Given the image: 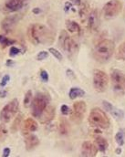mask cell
Wrapping results in <instances>:
<instances>
[{
    "mask_svg": "<svg viewBox=\"0 0 125 157\" xmlns=\"http://www.w3.org/2000/svg\"><path fill=\"white\" fill-rule=\"evenodd\" d=\"M27 36L33 45H51L55 40L54 33L40 23L31 24L27 30Z\"/></svg>",
    "mask_w": 125,
    "mask_h": 157,
    "instance_id": "1",
    "label": "cell"
},
{
    "mask_svg": "<svg viewBox=\"0 0 125 157\" xmlns=\"http://www.w3.org/2000/svg\"><path fill=\"white\" fill-rule=\"evenodd\" d=\"M115 50V44L111 39H103L100 41L93 49V57L99 62L108 61L113 55Z\"/></svg>",
    "mask_w": 125,
    "mask_h": 157,
    "instance_id": "2",
    "label": "cell"
},
{
    "mask_svg": "<svg viewBox=\"0 0 125 157\" xmlns=\"http://www.w3.org/2000/svg\"><path fill=\"white\" fill-rule=\"evenodd\" d=\"M88 121L90 126L98 129H108L111 125L110 119L105 113V112L97 107L93 108L90 111Z\"/></svg>",
    "mask_w": 125,
    "mask_h": 157,
    "instance_id": "3",
    "label": "cell"
},
{
    "mask_svg": "<svg viewBox=\"0 0 125 157\" xmlns=\"http://www.w3.org/2000/svg\"><path fill=\"white\" fill-rule=\"evenodd\" d=\"M50 102V96L47 93H43V92H39L33 97L30 108H31V115L34 118L40 117L42 113L44 110L49 105Z\"/></svg>",
    "mask_w": 125,
    "mask_h": 157,
    "instance_id": "4",
    "label": "cell"
},
{
    "mask_svg": "<svg viewBox=\"0 0 125 157\" xmlns=\"http://www.w3.org/2000/svg\"><path fill=\"white\" fill-rule=\"evenodd\" d=\"M59 46L70 57L74 55L79 49V46L77 44V42L70 36V34L66 30H61L59 33Z\"/></svg>",
    "mask_w": 125,
    "mask_h": 157,
    "instance_id": "5",
    "label": "cell"
},
{
    "mask_svg": "<svg viewBox=\"0 0 125 157\" xmlns=\"http://www.w3.org/2000/svg\"><path fill=\"white\" fill-rule=\"evenodd\" d=\"M18 109L19 103L17 99H14L11 101H9L6 105L3 107V109L0 112V121H2L3 123L9 122L17 113Z\"/></svg>",
    "mask_w": 125,
    "mask_h": 157,
    "instance_id": "6",
    "label": "cell"
},
{
    "mask_svg": "<svg viewBox=\"0 0 125 157\" xmlns=\"http://www.w3.org/2000/svg\"><path fill=\"white\" fill-rule=\"evenodd\" d=\"M111 82L112 90L119 95L125 94V76L120 70H113L111 72Z\"/></svg>",
    "mask_w": 125,
    "mask_h": 157,
    "instance_id": "7",
    "label": "cell"
},
{
    "mask_svg": "<svg viewBox=\"0 0 125 157\" xmlns=\"http://www.w3.org/2000/svg\"><path fill=\"white\" fill-rule=\"evenodd\" d=\"M93 87L99 93L105 92L109 85L108 75L100 70H95L93 72Z\"/></svg>",
    "mask_w": 125,
    "mask_h": 157,
    "instance_id": "8",
    "label": "cell"
},
{
    "mask_svg": "<svg viewBox=\"0 0 125 157\" xmlns=\"http://www.w3.org/2000/svg\"><path fill=\"white\" fill-rule=\"evenodd\" d=\"M122 8L123 4L120 0H110L104 5L102 8V13L105 18L111 19L116 17L121 13Z\"/></svg>",
    "mask_w": 125,
    "mask_h": 157,
    "instance_id": "9",
    "label": "cell"
},
{
    "mask_svg": "<svg viewBox=\"0 0 125 157\" xmlns=\"http://www.w3.org/2000/svg\"><path fill=\"white\" fill-rule=\"evenodd\" d=\"M87 112V104L83 101H76L73 104L72 110L70 113V120L77 123L80 124L82 121H83L84 115Z\"/></svg>",
    "mask_w": 125,
    "mask_h": 157,
    "instance_id": "10",
    "label": "cell"
},
{
    "mask_svg": "<svg viewBox=\"0 0 125 157\" xmlns=\"http://www.w3.org/2000/svg\"><path fill=\"white\" fill-rule=\"evenodd\" d=\"M20 19H21V17L19 15H17V14L7 16L1 22V29H2V30L6 32V33L12 31V29L16 27V25L19 22Z\"/></svg>",
    "mask_w": 125,
    "mask_h": 157,
    "instance_id": "11",
    "label": "cell"
},
{
    "mask_svg": "<svg viewBox=\"0 0 125 157\" xmlns=\"http://www.w3.org/2000/svg\"><path fill=\"white\" fill-rule=\"evenodd\" d=\"M29 0H6L4 6L6 13H13L19 11Z\"/></svg>",
    "mask_w": 125,
    "mask_h": 157,
    "instance_id": "12",
    "label": "cell"
},
{
    "mask_svg": "<svg viewBox=\"0 0 125 157\" xmlns=\"http://www.w3.org/2000/svg\"><path fill=\"white\" fill-rule=\"evenodd\" d=\"M87 24H88V29L89 31H96L99 29L100 26V16L98 9H93L90 11L88 19H87Z\"/></svg>",
    "mask_w": 125,
    "mask_h": 157,
    "instance_id": "13",
    "label": "cell"
},
{
    "mask_svg": "<svg viewBox=\"0 0 125 157\" xmlns=\"http://www.w3.org/2000/svg\"><path fill=\"white\" fill-rule=\"evenodd\" d=\"M39 128V124L38 122L32 119V118H28L27 120H25L22 123H21V132L23 135H28L33 132H36Z\"/></svg>",
    "mask_w": 125,
    "mask_h": 157,
    "instance_id": "14",
    "label": "cell"
},
{
    "mask_svg": "<svg viewBox=\"0 0 125 157\" xmlns=\"http://www.w3.org/2000/svg\"><path fill=\"white\" fill-rule=\"evenodd\" d=\"M81 155L85 157H94L97 155V153L99 152L96 145L92 144L91 142L86 141L81 145Z\"/></svg>",
    "mask_w": 125,
    "mask_h": 157,
    "instance_id": "15",
    "label": "cell"
},
{
    "mask_svg": "<svg viewBox=\"0 0 125 157\" xmlns=\"http://www.w3.org/2000/svg\"><path fill=\"white\" fill-rule=\"evenodd\" d=\"M102 104H103L104 109H105L108 113H111L113 117L115 118V119L121 121V120H123V119L124 118V113H123L122 110H120V109L114 107V106H113L112 103H110L109 101H102Z\"/></svg>",
    "mask_w": 125,
    "mask_h": 157,
    "instance_id": "16",
    "label": "cell"
},
{
    "mask_svg": "<svg viewBox=\"0 0 125 157\" xmlns=\"http://www.w3.org/2000/svg\"><path fill=\"white\" fill-rule=\"evenodd\" d=\"M55 113H56V110L55 107L52 105H48L44 112L42 113V114L40 115V117L39 118L40 121L41 122L42 124H47L48 122H50L54 117H55Z\"/></svg>",
    "mask_w": 125,
    "mask_h": 157,
    "instance_id": "17",
    "label": "cell"
},
{
    "mask_svg": "<svg viewBox=\"0 0 125 157\" xmlns=\"http://www.w3.org/2000/svg\"><path fill=\"white\" fill-rule=\"evenodd\" d=\"M24 142H25L26 149L28 151H32L36 149L40 145V143L38 136H36L35 134H30V133L26 135Z\"/></svg>",
    "mask_w": 125,
    "mask_h": 157,
    "instance_id": "18",
    "label": "cell"
},
{
    "mask_svg": "<svg viewBox=\"0 0 125 157\" xmlns=\"http://www.w3.org/2000/svg\"><path fill=\"white\" fill-rule=\"evenodd\" d=\"M80 10H79V15H80V18L82 22H86L88 19V17L90 13V6L89 4L87 1H84L83 3H81V5L80 6Z\"/></svg>",
    "mask_w": 125,
    "mask_h": 157,
    "instance_id": "19",
    "label": "cell"
},
{
    "mask_svg": "<svg viewBox=\"0 0 125 157\" xmlns=\"http://www.w3.org/2000/svg\"><path fill=\"white\" fill-rule=\"evenodd\" d=\"M94 144L96 145L98 151L101 152V153H105L106 150L108 149V142L107 140L100 136V135H98L95 137V140H94Z\"/></svg>",
    "mask_w": 125,
    "mask_h": 157,
    "instance_id": "20",
    "label": "cell"
},
{
    "mask_svg": "<svg viewBox=\"0 0 125 157\" xmlns=\"http://www.w3.org/2000/svg\"><path fill=\"white\" fill-rule=\"evenodd\" d=\"M70 122L65 117H60L59 121V132L61 135H67L70 132Z\"/></svg>",
    "mask_w": 125,
    "mask_h": 157,
    "instance_id": "21",
    "label": "cell"
},
{
    "mask_svg": "<svg viewBox=\"0 0 125 157\" xmlns=\"http://www.w3.org/2000/svg\"><path fill=\"white\" fill-rule=\"evenodd\" d=\"M66 28L67 29L69 30V32L70 33H73V34H80L81 31V29L80 27V25L76 22V21H73V20H66Z\"/></svg>",
    "mask_w": 125,
    "mask_h": 157,
    "instance_id": "22",
    "label": "cell"
},
{
    "mask_svg": "<svg viewBox=\"0 0 125 157\" xmlns=\"http://www.w3.org/2000/svg\"><path fill=\"white\" fill-rule=\"evenodd\" d=\"M85 95V91L83 90H81V88H77V87H73L70 90L69 92V96L70 100H76L78 98H82Z\"/></svg>",
    "mask_w": 125,
    "mask_h": 157,
    "instance_id": "23",
    "label": "cell"
},
{
    "mask_svg": "<svg viewBox=\"0 0 125 157\" xmlns=\"http://www.w3.org/2000/svg\"><path fill=\"white\" fill-rule=\"evenodd\" d=\"M22 120H23V115L21 113L17 114V116L14 120L12 126H11V131L12 132H17L18 131V129L21 127V123H22Z\"/></svg>",
    "mask_w": 125,
    "mask_h": 157,
    "instance_id": "24",
    "label": "cell"
},
{
    "mask_svg": "<svg viewBox=\"0 0 125 157\" xmlns=\"http://www.w3.org/2000/svg\"><path fill=\"white\" fill-rule=\"evenodd\" d=\"M115 58L118 60H123L125 61V42L122 43L119 48L116 50L115 53Z\"/></svg>",
    "mask_w": 125,
    "mask_h": 157,
    "instance_id": "25",
    "label": "cell"
},
{
    "mask_svg": "<svg viewBox=\"0 0 125 157\" xmlns=\"http://www.w3.org/2000/svg\"><path fill=\"white\" fill-rule=\"evenodd\" d=\"M32 100H33L32 91H31V90L27 91V93L25 94V97H24V101H23L24 107H25V108H28V107H30L31 102H32Z\"/></svg>",
    "mask_w": 125,
    "mask_h": 157,
    "instance_id": "26",
    "label": "cell"
},
{
    "mask_svg": "<svg viewBox=\"0 0 125 157\" xmlns=\"http://www.w3.org/2000/svg\"><path fill=\"white\" fill-rule=\"evenodd\" d=\"M7 135H8V130L6 126L4 123H1L0 124V143L5 142Z\"/></svg>",
    "mask_w": 125,
    "mask_h": 157,
    "instance_id": "27",
    "label": "cell"
},
{
    "mask_svg": "<svg viewBox=\"0 0 125 157\" xmlns=\"http://www.w3.org/2000/svg\"><path fill=\"white\" fill-rule=\"evenodd\" d=\"M14 43H16V40L11 39H8L3 35H0V45L3 47V48H6L7 46H11L13 45Z\"/></svg>",
    "mask_w": 125,
    "mask_h": 157,
    "instance_id": "28",
    "label": "cell"
},
{
    "mask_svg": "<svg viewBox=\"0 0 125 157\" xmlns=\"http://www.w3.org/2000/svg\"><path fill=\"white\" fill-rule=\"evenodd\" d=\"M124 140H125V136H124V132L120 131L116 133L115 135V141L116 143L118 144V145L120 146H123L124 144Z\"/></svg>",
    "mask_w": 125,
    "mask_h": 157,
    "instance_id": "29",
    "label": "cell"
},
{
    "mask_svg": "<svg viewBox=\"0 0 125 157\" xmlns=\"http://www.w3.org/2000/svg\"><path fill=\"white\" fill-rule=\"evenodd\" d=\"M48 51H49V52L58 59V60H59V61L62 60L63 56H62V54L60 53V51H59L58 49H56V48H48Z\"/></svg>",
    "mask_w": 125,
    "mask_h": 157,
    "instance_id": "30",
    "label": "cell"
},
{
    "mask_svg": "<svg viewBox=\"0 0 125 157\" xmlns=\"http://www.w3.org/2000/svg\"><path fill=\"white\" fill-rule=\"evenodd\" d=\"M47 57H48V52H47V51H45V50H42V51H40V52L37 55V60L41 61V60L46 59Z\"/></svg>",
    "mask_w": 125,
    "mask_h": 157,
    "instance_id": "31",
    "label": "cell"
},
{
    "mask_svg": "<svg viewBox=\"0 0 125 157\" xmlns=\"http://www.w3.org/2000/svg\"><path fill=\"white\" fill-rule=\"evenodd\" d=\"M20 53V49L18 48H17V47H15V46H12L11 48H10V51H9V57H15V56H17V55H18Z\"/></svg>",
    "mask_w": 125,
    "mask_h": 157,
    "instance_id": "32",
    "label": "cell"
},
{
    "mask_svg": "<svg viewBox=\"0 0 125 157\" xmlns=\"http://www.w3.org/2000/svg\"><path fill=\"white\" fill-rule=\"evenodd\" d=\"M60 111H61V113H62L64 116H66V115H70V112H71V110L70 109V107H69L68 105H66V104L61 105V107H60Z\"/></svg>",
    "mask_w": 125,
    "mask_h": 157,
    "instance_id": "33",
    "label": "cell"
},
{
    "mask_svg": "<svg viewBox=\"0 0 125 157\" xmlns=\"http://www.w3.org/2000/svg\"><path fill=\"white\" fill-rule=\"evenodd\" d=\"M40 78H41L42 81L47 82L48 81V73L46 71L42 70L41 71H40Z\"/></svg>",
    "mask_w": 125,
    "mask_h": 157,
    "instance_id": "34",
    "label": "cell"
},
{
    "mask_svg": "<svg viewBox=\"0 0 125 157\" xmlns=\"http://www.w3.org/2000/svg\"><path fill=\"white\" fill-rule=\"evenodd\" d=\"M10 80V77H9V75H5L3 78H2V81H1V83H0V86L1 87H5L6 84H7V82Z\"/></svg>",
    "mask_w": 125,
    "mask_h": 157,
    "instance_id": "35",
    "label": "cell"
},
{
    "mask_svg": "<svg viewBox=\"0 0 125 157\" xmlns=\"http://www.w3.org/2000/svg\"><path fill=\"white\" fill-rule=\"evenodd\" d=\"M71 8H72V4L70 1L66 2L65 3V12H69Z\"/></svg>",
    "mask_w": 125,
    "mask_h": 157,
    "instance_id": "36",
    "label": "cell"
},
{
    "mask_svg": "<svg viewBox=\"0 0 125 157\" xmlns=\"http://www.w3.org/2000/svg\"><path fill=\"white\" fill-rule=\"evenodd\" d=\"M10 155V149L9 148H5L4 151H3V155L2 156L3 157H8Z\"/></svg>",
    "mask_w": 125,
    "mask_h": 157,
    "instance_id": "37",
    "label": "cell"
},
{
    "mask_svg": "<svg viewBox=\"0 0 125 157\" xmlns=\"http://www.w3.org/2000/svg\"><path fill=\"white\" fill-rule=\"evenodd\" d=\"M70 2L76 6H80L81 5V0H70Z\"/></svg>",
    "mask_w": 125,
    "mask_h": 157,
    "instance_id": "38",
    "label": "cell"
},
{
    "mask_svg": "<svg viewBox=\"0 0 125 157\" xmlns=\"http://www.w3.org/2000/svg\"><path fill=\"white\" fill-rule=\"evenodd\" d=\"M67 75H68L69 77H70V78H71V77H72V78H75L74 72H73L71 70H70V69H69V70H67Z\"/></svg>",
    "mask_w": 125,
    "mask_h": 157,
    "instance_id": "39",
    "label": "cell"
},
{
    "mask_svg": "<svg viewBox=\"0 0 125 157\" xmlns=\"http://www.w3.org/2000/svg\"><path fill=\"white\" fill-rule=\"evenodd\" d=\"M32 12L34 13V15H39L40 13H41V9L39 8V7H35V8L32 10Z\"/></svg>",
    "mask_w": 125,
    "mask_h": 157,
    "instance_id": "40",
    "label": "cell"
},
{
    "mask_svg": "<svg viewBox=\"0 0 125 157\" xmlns=\"http://www.w3.org/2000/svg\"><path fill=\"white\" fill-rule=\"evenodd\" d=\"M6 96V90H0V98H5Z\"/></svg>",
    "mask_w": 125,
    "mask_h": 157,
    "instance_id": "41",
    "label": "cell"
},
{
    "mask_svg": "<svg viewBox=\"0 0 125 157\" xmlns=\"http://www.w3.org/2000/svg\"><path fill=\"white\" fill-rule=\"evenodd\" d=\"M14 61L13 60H11V59H8L7 61H6V66H8V67H11L12 65H14Z\"/></svg>",
    "mask_w": 125,
    "mask_h": 157,
    "instance_id": "42",
    "label": "cell"
},
{
    "mask_svg": "<svg viewBox=\"0 0 125 157\" xmlns=\"http://www.w3.org/2000/svg\"><path fill=\"white\" fill-rule=\"evenodd\" d=\"M116 152H117V154H118V155H120V154H121V152H122V149H121V148H119V149H117V150H116Z\"/></svg>",
    "mask_w": 125,
    "mask_h": 157,
    "instance_id": "43",
    "label": "cell"
},
{
    "mask_svg": "<svg viewBox=\"0 0 125 157\" xmlns=\"http://www.w3.org/2000/svg\"><path fill=\"white\" fill-rule=\"evenodd\" d=\"M124 18H125V8H124Z\"/></svg>",
    "mask_w": 125,
    "mask_h": 157,
    "instance_id": "44",
    "label": "cell"
},
{
    "mask_svg": "<svg viewBox=\"0 0 125 157\" xmlns=\"http://www.w3.org/2000/svg\"><path fill=\"white\" fill-rule=\"evenodd\" d=\"M0 76H1V73H0Z\"/></svg>",
    "mask_w": 125,
    "mask_h": 157,
    "instance_id": "45",
    "label": "cell"
}]
</instances>
